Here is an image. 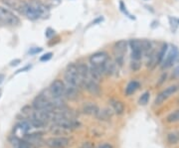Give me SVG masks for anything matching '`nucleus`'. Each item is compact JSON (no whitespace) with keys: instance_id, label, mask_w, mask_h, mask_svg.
<instances>
[{"instance_id":"obj_1","label":"nucleus","mask_w":179,"mask_h":148,"mask_svg":"<svg viewBox=\"0 0 179 148\" xmlns=\"http://www.w3.org/2000/svg\"><path fill=\"white\" fill-rule=\"evenodd\" d=\"M65 81L66 84L78 86V88H82V81L79 76L78 72V65L76 64H70L67 69L65 71Z\"/></svg>"},{"instance_id":"obj_2","label":"nucleus","mask_w":179,"mask_h":148,"mask_svg":"<svg viewBox=\"0 0 179 148\" xmlns=\"http://www.w3.org/2000/svg\"><path fill=\"white\" fill-rule=\"evenodd\" d=\"M0 22L7 25V26L15 27L20 24V19L11 10L0 6Z\"/></svg>"},{"instance_id":"obj_3","label":"nucleus","mask_w":179,"mask_h":148,"mask_svg":"<svg viewBox=\"0 0 179 148\" xmlns=\"http://www.w3.org/2000/svg\"><path fill=\"white\" fill-rule=\"evenodd\" d=\"M127 45L129 43L125 40H120L119 42H116L114 46V55L115 58V64L121 66L124 63L125 55L127 51Z\"/></svg>"},{"instance_id":"obj_4","label":"nucleus","mask_w":179,"mask_h":148,"mask_svg":"<svg viewBox=\"0 0 179 148\" xmlns=\"http://www.w3.org/2000/svg\"><path fill=\"white\" fill-rule=\"evenodd\" d=\"M107 60H109V56H107L106 52H98L93 54L90 57V64L93 67H96L101 70L104 74V67L105 64L107 62Z\"/></svg>"},{"instance_id":"obj_5","label":"nucleus","mask_w":179,"mask_h":148,"mask_svg":"<svg viewBox=\"0 0 179 148\" xmlns=\"http://www.w3.org/2000/svg\"><path fill=\"white\" fill-rule=\"evenodd\" d=\"M7 7L11 8L14 11L18 12L21 15H25L27 10L28 3L25 0H1Z\"/></svg>"},{"instance_id":"obj_6","label":"nucleus","mask_w":179,"mask_h":148,"mask_svg":"<svg viewBox=\"0 0 179 148\" xmlns=\"http://www.w3.org/2000/svg\"><path fill=\"white\" fill-rule=\"evenodd\" d=\"M65 89L66 86L64 81L61 80H56L49 86V91L56 99H64L65 98Z\"/></svg>"},{"instance_id":"obj_7","label":"nucleus","mask_w":179,"mask_h":148,"mask_svg":"<svg viewBox=\"0 0 179 148\" xmlns=\"http://www.w3.org/2000/svg\"><path fill=\"white\" fill-rule=\"evenodd\" d=\"M179 55L178 52V49L175 47V46H172L170 48V50L168 51V53L166 54V56H164V58L161 61V69L162 70H165L170 68L171 66L173 65V63L175 62V60L177 59Z\"/></svg>"},{"instance_id":"obj_8","label":"nucleus","mask_w":179,"mask_h":148,"mask_svg":"<svg viewBox=\"0 0 179 148\" xmlns=\"http://www.w3.org/2000/svg\"><path fill=\"white\" fill-rule=\"evenodd\" d=\"M45 143L49 148H66L69 145L70 140L67 137H64V136L51 137V138L45 141Z\"/></svg>"},{"instance_id":"obj_9","label":"nucleus","mask_w":179,"mask_h":148,"mask_svg":"<svg viewBox=\"0 0 179 148\" xmlns=\"http://www.w3.org/2000/svg\"><path fill=\"white\" fill-rule=\"evenodd\" d=\"M178 90V86H170L166 88L164 90H162L161 93L156 96V99L154 100V104L155 105H160L161 104H163L164 101L170 98L172 95H174Z\"/></svg>"},{"instance_id":"obj_10","label":"nucleus","mask_w":179,"mask_h":148,"mask_svg":"<svg viewBox=\"0 0 179 148\" xmlns=\"http://www.w3.org/2000/svg\"><path fill=\"white\" fill-rule=\"evenodd\" d=\"M27 2L29 3L30 6L35 10V12L38 14V16L40 18H43L49 14L48 8L46 7V5L43 4L41 1H39V0H29Z\"/></svg>"},{"instance_id":"obj_11","label":"nucleus","mask_w":179,"mask_h":148,"mask_svg":"<svg viewBox=\"0 0 179 148\" xmlns=\"http://www.w3.org/2000/svg\"><path fill=\"white\" fill-rule=\"evenodd\" d=\"M83 111L84 113L86 114H89V115H95L97 116L99 113V108L98 105L94 103H87L83 105Z\"/></svg>"},{"instance_id":"obj_12","label":"nucleus","mask_w":179,"mask_h":148,"mask_svg":"<svg viewBox=\"0 0 179 148\" xmlns=\"http://www.w3.org/2000/svg\"><path fill=\"white\" fill-rule=\"evenodd\" d=\"M111 108L114 109V111L115 112L116 114H121L125 110V105L121 101L117 100V99H111Z\"/></svg>"},{"instance_id":"obj_13","label":"nucleus","mask_w":179,"mask_h":148,"mask_svg":"<svg viewBox=\"0 0 179 148\" xmlns=\"http://www.w3.org/2000/svg\"><path fill=\"white\" fill-rule=\"evenodd\" d=\"M139 83L136 81H131L129 83V85L126 86L125 88V95H130L132 94H134L135 91L139 90Z\"/></svg>"},{"instance_id":"obj_14","label":"nucleus","mask_w":179,"mask_h":148,"mask_svg":"<svg viewBox=\"0 0 179 148\" xmlns=\"http://www.w3.org/2000/svg\"><path fill=\"white\" fill-rule=\"evenodd\" d=\"M50 131L55 135H66L69 132V130L65 129L64 127L60 126V125L56 124V123H53L52 126L50 127Z\"/></svg>"},{"instance_id":"obj_15","label":"nucleus","mask_w":179,"mask_h":148,"mask_svg":"<svg viewBox=\"0 0 179 148\" xmlns=\"http://www.w3.org/2000/svg\"><path fill=\"white\" fill-rule=\"evenodd\" d=\"M111 115H112V111L110 109H105L103 110H100L97 116L101 120H109L111 117Z\"/></svg>"},{"instance_id":"obj_16","label":"nucleus","mask_w":179,"mask_h":148,"mask_svg":"<svg viewBox=\"0 0 179 148\" xmlns=\"http://www.w3.org/2000/svg\"><path fill=\"white\" fill-rule=\"evenodd\" d=\"M167 140L170 144H176L179 141V131L176 132H172V133H169L167 136Z\"/></svg>"},{"instance_id":"obj_17","label":"nucleus","mask_w":179,"mask_h":148,"mask_svg":"<svg viewBox=\"0 0 179 148\" xmlns=\"http://www.w3.org/2000/svg\"><path fill=\"white\" fill-rule=\"evenodd\" d=\"M166 120L168 122H170V123H172V122L179 121V109L171 112V113L166 117Z\"/></svg>"},{"instance_id":"obj_18","label":"nucleus","mask_w":179,"mask_h":148,"mask_svg":"<svg viewBox=\"0 0 179 148\" xmlns=\"http://www.w3.org/2000/svg\"><path fill=\"white\" fill-rule=\"evenodd\" d=\"M149 93L148 91H145L144 94H143L140 98H139V104H141V105H145L147 103H148V100H149Z\"/></svg>"},{"instance_id":"obj_19","label":"nucleus","mask_w":179,"mask_h":148,"mask_svg":"<svg viewBox=\"0 0 179 148\" xmlns=\"http://www.w3.org/2000/svg\"><path fill=\"white\" fill-rule=\"evenodd\" d=\"M120 10H121V12L124 13V14H125L127 17H130V19H135L134 16H132V15L127 11L126 10V7H125V3L122 2V1H120Z\"/></svg>"},{"instance_id":"obj_20","label":"nucleus","mask_w":179,"mask_h":148,"mask_svg":"<svg viewBox=\"0 0 179 148\" xmlns=\"http://www.w3.org/2000/svg\"><path fill=\"white\" fill-rule=\"evenodd\" d=\"M141 67V64H140V61H132L131 60V64H130V68L132 71H139Z\"/></svg>"},{"instance_id":"obj_21","label":"nucleus","mask_w":179,"mask_h":148,"mask_svg":"<svg viewBox=\"0 0 179 148\" xmlns=\"http://www.w3.org/2000/svg\"><path fill=\"white\" fill-rule=\"evenodd\" d=\"M52 56H53V53H51V52L50 53H46L43 56H41L40 61H41V62H47V61L52 59Z\"/></svg>"},{"instance_id":"obj_22","label":"nucleus","mask_w":179,"mask_h":148,"mask_svg":"<svg viewBox=\"0 0 179 148\" xmlns=\"http://www.w3.org/2000/svg\"><path fill=\"white\" fill-rule=\"evenodd\" d=\"M81 148H94V145L93 143H91V142H85V143H83V145L81 146Z\"/></svg>"},{"instance_id":"obj_23","label":"nucleus","mask_w":179,"mask_h":148,"mask_svg":"<svg viewBox=\"0 0 179 148\" xmlns=\"http://www.w3.org/2000/svg\"><path fill=\"white\" fill-rule=\"evenodd\" d=\"M41 51H42V48H35V49H32L29 51V53L31 55H34V54H37V53H40Z\"/></svg>"},{"instance_id":"obj_24","label":"nucleus","mask_w":179,"mask_h":148,"mask_svg":"<svg viewBox=\"0 0 179 148\" xmlns=\"http://www.w3.org/2000/svg\"><path fill=\"white\" fill-rule=\"evenodd\" d=\"M104 20V18L103 17H99V18H97V19H95L93 22L91 23V25H96V23H100V22H101ZM90 25V26H91Z\"/></svg>"},{"instance_id":"obj_25","label":"nucleus","mask_w":179,"mask_h":148,"mask_svg":"<svg viewBox=\"0 0 179 148\" xmlns=\"http://www.w3.org/2000/svg\"><path fill=\"white\" fill-rule=\"evenodd\" d=\"M98 148H112V146L109 143H104V144H101Z\"/></svg>"},{"instance_id":"obj_26","label":"nucleus","mask_w":179,"mask_h":148,"mask_svg":"<svg viewBox=\"0 0 179 148\" xmlns=\"http://www.w3.org/2000/svg\"><path fill=\"white\" fill-rule=\"evenodd\" d=\"M30 68H31V66H26V67H24L23 69H21V70L17 71V73H21V72H24V71H27V70H29Z\"/></svg>"},{"instance_id":"obj_27","label":"nucleus","mask_w":179,"mask_h":148,"mask_svg":"<svg viewBox=\"0 0 179 148\" xmlns=\"http://www.w3.org/2000/svg\"><path fill=\"white\" fill-rule=\"evenodd\" d=\"M19 63H20V60H15V61H13V62L10 63V66H17Z\"/></svg>"},{"instance_id":"obj_28","label":"nucleus","mask_w":179,"mask_h":148,"mask_svg":"<svg viewBox=\"0 0 179 148\" xmlns=\"http://www.w3.org/2000/svg\"><path fill=\"white\" fill-rule=\"evenodd\" d=\"M174 75H175V76H179V64L176 66V68H175V70H174Z\"/></svg>"},{"instance_id":"obj_29","label":"nucleus","mask_w":179,"mask_h":148,"mask_svg":"<svg viewBox=\"0 0 179 148\" xmlns=\"http://www.w3.org/2000/svg\"><path fill=\"white\" fill-rule=\"evenodd\" d=\"M3 80H4V76L0 74V84L2 83V81H3Z\"/></svg>"},{"instance_id":"obj_30","label":"nucleus","mask_w":179,"mask_h":148,"mask_svg":"<svg viewBox=\"0 0 179 148\" xmlns=\"http://www.w3.org/2000/svg\"><path fill=\"white\" fill-rule=\"evenodd\" d=\"M177 23H178V24H179V20H177Z\"/></svg>"}]
</instances>
